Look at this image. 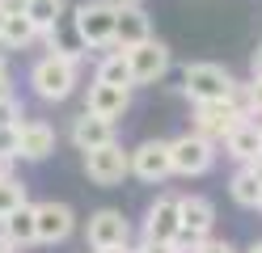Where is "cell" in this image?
Wrapping results in <instances>:
<instances>
[{
	"label": "cell",
	"instance_id": "obj_23",
	"mask_svg": "<svg viewBox=\"0 0 262 253\" xmlns=\"http://www.w3.org/2000/svg\"><path fill=\"white\" fill-rule=\"evenodd\" d=\"M17 207H26V186L9 173V177H0V219L9 211H17Z\"/></svg>",
	"mask_w": 262,
	"mask_h": 253
},
{
	"label": "cell",
	"instance_id": "obj_27",
	"mask_svg": "<svg viewBox=\"0 0 262 253\" xmlns=\"http://www.w3.org/2000/svg\"><path fill=\"white\" fill-rule=\"evenodd\" d=\"M17 131H21V123H13V127H0V152L17 156Z\"/></svg>",
	"mask_w": 262,
	"mask_h": 253
},
{
	"label": "cell",
	"instance_id": "obj_9",
	"mask_svg": "<svg viewBox=\"0 0 262 253\" xmlns=\"http://www.w3.org/2000/svg\"><path fill=\"white\" fill-rule=\"evenodd\" d=\"M85 241L89 249H106V245H131V224H127V215L123 211H93L89 215V228H85Z\"/></svg>",
	"mask_w": 262,
	"mask_h": 253
},
{
	"label": "cell",
	"instance_id": "obj_26",
	"mask_svg": "<svg viewBox=\"0 0 262 253\" xmlns=\"http://www.w3.org/2000/svg\"><path fill=\"white\" fill-rule=\"evenodd\" d=\"M21 101L17 97H5V101H0V127H13V123H21Z\"/></svg>",
	"mask_w": 262,
	"mask_h": 253
},
{
	"label": "cell",
	"instance_id": "obj_39",
	"mask_svg": "<svg viewBox=\"0 0 262 253\" xmlns=\"http://www.w3.org/2000/svg\"><path fill=\"white\" fill-rule=\"evenodd\" d=\"M119 5H140V0H119Z\"/></svg>",
	"mask_w": 262,
	"mask_h": 253
},
{
	"label": "cell",
	"instance_id": "obj_16",
	"mask_svg": "<svg viewBox=\"0 0 262 253\" xmlns=\"http://www.w3.org/2000/svg\"><path fill=\"white\" fill-rule=\"evenodd\" d=\"M110 140H114V118H102V114L85 110V114L72 123V144H76L80 152L102 148V144H110Z\"/></svg>",
	"mask_w": 262,
	"mask_h": 253
},
{
	"label": "cell",
	"instance_id": "obj_14",
	"mask_svg": "<svg viewBox=\"0 0 262 253\" xmlns=\"http://www.w3.org/2000/svg\"><path fill=\"white\" fill-rule=\"evenodd\" d=\"M152 38V26H148V13L140 5H119V21H114V47L131 51L136 42Z\"/></svg>",
	"mask_w": 262,
	"mask_h": 253
},
{
	"label": "cell",
	"instance_id": "obj_11",
	"mask_svg": "<svg viewBox=\"0 0 262 253\" xmlns=\"http://www.w3.org/2000/svg\"><path fill=\"white\" fill-rule=\"evenodd\" d=\"M182 228V198L178 194H161L148 211H144V236L148 241H169Z\"/></svg>",
	"mask_w": 262,
	"mask_h": 253
},
{
	"label": "cell",
	"instance_id": "obj_36",
	"mask_svg": "<svg viewBox=\"0 0 262 253\" xmlns=\"http://www.w3.org/2000/svg\"><path fill=\"white\" fill-rule=\"evenodd\" d=\"M5 21H9V13H5V9H0V34H5Z\"/></svg>",
	"mask_w": 262,
	"mask_h": 253
},
{
	"label": "cell",
	"instance_id": "obj_17",
	"mask_svg": "<svg viewBox=\"0 0 262 253\" xmlns=\"http://www.w3.org/2000/svg\"><path fill=\"white\" fill-rule=\"evenodd\" d=\"M0 232H5V236H9V241L17 245V249L34 245V241H38V215H34V207H30V202H26V207L9 211L5 219H0Z\"/></svg>",
	"mask_w": 262,
	"mask_h": 253
},
{
	"label": "cell",
	"instance_id": "obj_22",
	"mask_svg": "<svg viewBox=\"0 0 262 253\" xmlns=\"http://www.w3.org/2000/svg\"><path fill=\"white\" fill-rule=\"evenodd\" d=\"M26 17H30L42 34H55L59 17H63V0H30V5H26Z\"/></svg>",
	"mask_w": 262,
	"mask_h": 253
},
{
	"label": "cell",
	"instance_id": "obj_2",
	"mask_svg": "<svg viewBox=\"0 0 262 253\" xmlns=\"http://www.w3.org/2000/svg\"><path fill=\"white\" fill-rule=\"evenodd\" d=\"M76 59L72 55H59V51H51V55H42L34 67H30V89H34L42 101H63L72 89H76Z\"/></svg>",
	"mask_w": 262,
	"mask_h": 253
},
{
	"label": "cell",
	"instance_id": "obj_3",
	"mask_svg": "<svg viewBox=\"0 0 262 253\" xmlns=\"http://www.w3.org/2000/svg\"><path fill=\"white\" fill-rule=\"evenodd\" d=\"M182 89L190 101H220V97H237V80L220 63H186Z\"/></svg>",
	"mask_w": 262,
	"mask_h": 253
},
{
	"label": "cell",
	"instance_id": "obj_35",
	"mask_svg": "<svg viewBox=\"0 0 262 253\" xmlns=\"http://www.w3.org/2000/svg\"><path fill=\"white\" fill-rule=\"evenodd\" d=\"M93 253H131V245H106V249H93Z\"/></svg>",
	"mask_w": 262,
	"mask_h": 253
},
{
	"label": "cell",
	"instance_id": "obj_29",
	"mask_svg": "<svg viewBox=\"0 0 262 253\" xmlns=\"http://www.w3.org/2000/svg\"><path fill=\"white\" fill-rule=\"evenodd\" d=\"M194 253H237V249L228 245V241H211V236H207V241H203L199 249H194Z\"/></svg>",
	"mask_w": 262,
	"mask_h": 253
},
{
	"label": "cell",
	"instance_id": "obj_24",
	"mask_svg": "<svg viewBox=\"0 0 262 253\" xmlns=\"http://www.w3.org/2000/svg\"><path fill=\"white\" fill-rule=\"evenodd\" d=\"M237 101L250 118H262V76H250V84H237Z\"/></svg>",
	"mask_w": 262,
	"mask_h": 253
},
{
	"label": "cell",
	"instance_id": "obj_1",
	"mask_svg": "<svg viewBox=\"0 0 262 253\" xmlns=\"http://www.w3.org/2000/svg\"><path fill=\"white\" fill-rule=\"evenodd\" d=\"M114 21H119V0H85L72 13V30H76L80 47H89V51L114 47Z\"/></svg>",
	"mask_w": 262,
	"mask_h": 253
},
{
	"label": "cell",
	"instance_id": "obj_34",
	"mask_svg": "<svg viewBox=\"0 0 262 253\" xmlns=\"http://www.w3.org/2000/svg\"><path fill=\"white\" fill-rule=\"evenodd\" d=\"M0 253H21V249H17V245H13V241H9V236H5V232H0Z\"/></svg>",
	"mask_w": 262,
	"mask_h": 253
},
{
	"label": "cell",
	"instance_id": "obj_37",
	"mask_svg": "<svg viewBox=\"0 0 262 253\" xmlns=\"http://www.w3.org/2000/svg\"><path fill=\"white\" fill-rule=\"evenodd\" d=\"M250 253H262V241H254V245H250Z\"/></svg>",
	"mask_w": 262,
	"mask_h": 253
},
{
	"label": "cell",
	"instance_id": "obj_10",
	"mask_svg": "<svg viewBox=\"0 0 262 253\" xmlns=\"http://www.w3.org/2000/svg\"><path fill=\"white\" fill-rule=\"evenodd\" d=\"M34 215H38V245H63L72 236V228H76L72 207H68V202H55V198L38 202Z\"/></svg>",
	"mask_w": 262,
	"mask_h": 253
},
{
	"label": "cell",
	"instance_id": "obj_25",
	"mask_svg": "<svg viewBox=\"0 0 262 253\" xmlns=\"http://www.w3.org/2000/svg\"><path fill=\"white\" fill-rule=\"evenodd\" d=\"M203 241H207V236H199V232H190L186 224H182V228H178V232L169 236V245H173V253H194V249H199Z\"/></svg>",
	"mask_w": 262,
	"mask_h": 253
},
{
	"label": "cell",
	"instance_id": "obj_5",
	"mask_svg": "<svg viewBox=\"0 0 262 253\" xmlns=\"http://www.w3.org/2000/svg\"><path fill=\"white\" fill-rule=\"evenodd\" d=\"M169 144H173V173H182V177H199L216 165V140H207L199 131H186Z\"/></svg>",
	"mask_w": 262,
	"mask_h": 253
},
{
	"label": "cell",
	"instance_id": "obj_7",
	"mask_svg": "<svg viewBox=\"0 0 262 253\" xmlns=\"http://www.w3.org/2000/svg\"><path fill=\"white\" fill-rule=\"evenodd\" d=\"M131 173L140 181H165L173 173V144L169 140H144L131 152Z\"/></svg>",
	"mask_w": 262,
	"mask_h": 253
},
{
	"label": "cell",
	"instance_id": "obj_33",
	"mask_svg": "<svg viewBox=\"0 0 262 253\" xmlns=\"http://www.w3.org/2000/svg\"><path fill=\"white\" fill-rule=\"evenodd\" d=\"M13 97V84H9V72H0V101Z\"/></svg>",
	"mask_w": 262,
	"mask_h": 253
},
{
	"label": "cell",
	"instance_id": "obj_12",
	"mask_svg": "<svg viewBox=\"0 0 262 253\" xmlns=\"http://www.w3.org/2000/svg\"><path fill=\"white\" fill-rule=\"evenodd\" d=\"M55 152V127L42 118H26L17 131V156L21 160H47Z\"/></svg>",
	"mask_w": 262,
	"mask_h": 253
},
{
	"label": "cell",
	"instance_id": "obj_6",
	"mask_svg": "<svg viewBox=\"0 0 262 253\" xmlns=\"http://www.w3.org/2000/svg\"><path fill=\"white\" fill-rule=\"evenodd\" d=\"M85 173H89V181H97V186H119V181L131 173V152H127L119 140H110V144H102V148H89V152H85Z\"/></svg>",
	"mask_w": 262,
	"mask_h": 253
},
{
	"label": "cell",
	"instance_id": "obj_8",
	"mask_svg": "<svg viewBox=\"0 0 262 253\" xmlns=\"http://www.w3.org/2000/svg\"><path fill=\"white\" fill-rule=\"evenodd\" d=\"M131 59V76H136V84H157L161 76L169 72V47L157 42V38H144L127 51Z\"/></svg>",
	"mask_w": 262,
	"mask_h": 253
},
{
	"label": "cell",
	"instance_id": "obj_4",
	"mask_svg": "<svg viewBox=\"0 0 262 253\" xmlns=\"http://www.w3.org/2000/svg\"><path fill=\"white\" fill-rule=\"evenodd\" d=\"M245 106L237 97H220V101H194V131L207 140H224L237 123H245Z\"/></svg>",
	"mask_w": 262,
	"mask_h": 253
},
{
	"label": "cell",
	"instance_id": "obj_20",
	"mask_svg": "<svg viewBox=\"0 0 262 253\" xmlns=\"http://www.w3.org/2000/svg\"><path fill=\"white\" fill-rule=\"evenodd\" d=\"M182 224H186L190 232L207 236L211 224H216V207H211L203 194H186V198H182Z\"/></svg>",
	"mask_w": 262,
	"mask_h": 253
},
{
	"label": "cell",
	"instance_id": "obj_38",
	"mask_svg": "<svg viewBox=\"0 0 262 253\" xmlns=\"http://www.w3.org/2000/svg\"><path fill=\"white\" fill-rule=\"evenodd\" d=\"M0 72H5V51H0Z\"/></svg>",
	"mask_w": 262,
	"mask_h": 253
},
{
	"label": "cell",
	"instance_id": "obj_15",
	"mask_svg": "<svg viewBox=\"0 0 262 253\" xmlns=\"http://www.w3.org/2000/svg\"><path fill=\"white\" fill-rule=\"evenodd\" d=\"M224 148H228V156L241 160V165H250L262 156V123H254V118H245V123H237L233 131L224 135Z\"/></svg>",
	"mask_w": 262,
	"mask_h": 253
},
{
	"label": "cell",
	"instance_id": "obj_31",
	"mask_svg": "<svg viewBox=\"0 0 262 253\" xmlns=\"http://www.w3.org/2000/svg\"><path fill=\"white\" fill-rule=\"evenodd\" d=\"M13 160H17V156H9V152H0V177H9V173H13Z\"/></svg>",
	"mask_w": 262,
	"mask_h": 253
},
{
	"label": "cell",
	"instance_id": "obj_28",
	"mask_svg": "<svg viewBox=\"0 0 262 253\" xmlns=\"http://www.w3.org/2000/svg\"><path fill=\"white\" fill-rule=\"evenodd\" d=\"M131 253H173V245L169 241H148V236H144V245H136Z\"/></svg>",
	"mask_w": 262,
	"mask_h": 253
},
{
	"label": "cell",
	"instance_id": "obj_13",
	"mask_svg": "<svg viewBox=\"0 0 262 253\" xmlns=\"http://www.w3.org/2000/svg\"><path fill=\"white\" fill-rule=\"evenodd\" d=\"M127 106H131V89H123V84H106V80H93V84H89L85 110H93V114L119 123V118L127 114Z\"/></svg>",
	"mask_w": 262,
	"mask_h": 253
},
{
	"label": "cell",
	"instance_id": "obj_21",
	"mask_svg": "<svg viewBox=\"0 0 262 253\" xmlns=\"http://www.w3.org/2000/svg\"><path fill=\"white\" fill-rule=\"evenodd\" d=\"M34 38H42V30L30 21L26 13H9V21H5V34H0V47H9V51H21L30 47Z\"/></svg>",
	"mask_w": 262,
	"mask_h": 253
},
{
	"label": "cell",
	"instance_id": "obj_19",
	"mask_svg": "<svg viewBox=\"0 0 262 253\" xmlns=\"http://www.w3.org/2000/svg\"><path fill=\"white\" fill-rule=\"evenodd\" d=\"M97 80L106 84H123V89H136V76H131V59L123 47H114L110 55H102V63H97Z\"/></svg>",
	"mask_w": 262,
	"mask_h": 253
},
{
	"label": "cell",
	"instance_id": "obj_32",
	"mask_svg": "<svg viewBox=\"0 0 262 253\" xmlns=\"http://www.w3.org/2000/svg\"><path fill=\"white\" fill-rule=\"evenodd\" d=\"M250 76H262V47L254 51V59H250Z\"/></svg>",
	"mask_w": 262,
	"mask_h": 253
},
{
	"label": "cell",
	"instance_id": "obj_30",
	"mask_svg": "<svg viewBox=\"0 0 262 253\" xmlns=\"http://www.w3.org/2000/svg\"><path fill=\"white\" fill-rule=\"evenodd\" d=\"M26 5H30V0H0V9H5V13H26Z\"/></svg>",
	"mask_w": 262,
	"mask_h": 253
},
{
	"label": "cell",
	"instance_id": "obj_18",
	"mask_svg": "<svg viewBox=\"0 0 262 253\" xmlns=\"http://www.w3.org/2000/svg\"><path fill=\"white\" fill-rule=\"evenodd\" d=\"M228 194H233L241 207H262V173L254 165H241L237 173H233V181H228Z\"/></svg>",
	"mask_w": 262,
	"mask_h": 253
}]
</instances>
